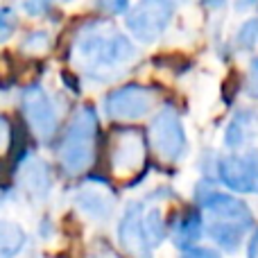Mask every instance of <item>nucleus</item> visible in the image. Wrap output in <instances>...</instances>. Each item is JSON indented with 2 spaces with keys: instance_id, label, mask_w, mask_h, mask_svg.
I'll use <instances>...</instances> for the list:
<instances>
[{
  "instance_id": "1",
  "label": "nucleus",
  "mask_w": 258,
  "mask_h": 258,
  "mask_svg": "<svg viewBox=\"0 0 258 258\" xmlns=\"http://www.w3.org/2000/svg\"><path fill=\"white\" fill-rule=\"evenodd\" d=\"M75 63L95 80H107V73L127 66L136 57V48L111 23L98 21L86 25L75 41Z\"/></svg>"
},
{
  "instance_id": "2",
  "label": "nucleus",
  "mask_w": 258,
  "mask_h": 258,
  "mask_svg": "<svg viewBox=\"0 0 258 258\" xmlns=\"http://www.w3.org/2000/svg\"><path fill=\"white\" fill-rule=\"evenodd\" d=\"M95 134H98V116L91 107H84L75 113L73 122L66 129L59 159L68 174H80L95 159Z\"/></svg>"
},
{
  "instance_id": "3",
  "label": "nucleus",
  "mask_w": 258,
  "mask_h": 258,
  "mask_svg": "<svg viewBox=\"0 0 258 258\" xmlns=\"http://www.w3.org/2000/svg\"><path fill=\"white\" fill-rule=\"evenodd\" d=\"M150 143L154 152L168 163L179 161L186 150V134H183L179 113L172 107H163L154 116L150 125Z\"/></svg>"
},
{
  "instance_id": "4",
  "label": "nucleus",
  "mask_w": 258,
  "mask_h": 258,
  "mask_svg": "<svg viewBox=\"0 0 258 258\" xmlns=\"http://www.w3.org/2000/svg\"><path fill=\"white\" fill-rule=\"evenodd\" d=\"M174 14L172 3H163V0H147L141 3L127 14V27L138 41H156L163 30L168 27L170 18Z\"/></svg>"
},
{
  "instance_id": "5",
  "label": "nucleus",
  "mask_w": 258,
  "mask_h": 258,
  "mask_svg": "<svg viewBox=\"0 0 258 258\" xmlns=\"http://www.w3.org/2000/svg\"><path fill=\"white\" fill-rule=\"evenodd\" d=\"M154 104V95L150 89L138 84H129L122 89H116L104 98L107 116L113 120H138L147 116Z\"/></svg>"
},
{
  "instance_id": "6",
  "label": "nucleus",
  "mask_w": 258,
  "mask_h": 258,
  "mask_svg": "<svg viewBox=\"0 0 258 258\" xmlns=\"http://www.w3.org/2000/svg\"><path fill=\"white\" fill-rule=\"evenodd\" d=\"M218 174L224 186L236 192H258V150L222 156Z\"/></svg>"
},
{
  "instance_id": "7",
  "label": "nucleus",
  "mask_w": 258,
  "mask_h": 258,
  "mask_svg": "<svg viewBox=\"0 0 258 258\" xmlns=\"http://www.w3.org/2000/svg\"><path fill=\"white\" fill-rule=\"evenodd\" d=\"M145 163V138L138 129L125 127L113 132L111 168L118 177H129Z\"/></svg>"
},
{
  "instance_id": "8",
  "label": "nucleus",
  "mask_w": 258,
  "mask_h": 258,
  "mask_svg": "<svg viewBox=\"0 0 258 258\" xmlns=\"http://www.w3.org/2000/svg\"><path fill=\"white\" fill-rule=\"evenodd\" d=\"M23 111H25L27 122L34 129L36 136L43 141L52 138V134L57 132V111H54L48 93L39 84L30 86L23 93Z\"/></svg>"
},
{
  "instance_id": "9",
  "label": "nucleus",
  "mask_w": 258,
  "mask_h": 258,
  "mask_svg": "<svg viewBox=\"0 0 258 258\" xmlns=\"http://www.w3.org/2000/svg\"><path fill=\"white\" fill-rule=\"evenodd\" d=\"M143 211H145L143 202L129 204L120 220V227H118L120 245L134 258H152V251H154L150 247V242H147L145 231H143Z\"/></svg>"
},
{
  "instance_id": "10",
  "label": "nucleus",
  "mask_w": 258,
  "mask_h": 258,
  "mask_svg": "<svg viewBox=\"0 0 258 258\" xmlns=\"http://www.w3.org/2000/svg\"><path fill=\"white\" fill-rule=\"evenodd\" d=\"M200 204L204 206L209 213L218 215L222 222H236V224H247L251 222V213L247 209V204L242 200H236L231 195H224V192H206V195L200 197Z\"/></svg>"
},
{
  "instance_id": "11",
  "label": "nucleus",
  "mask_w": 258,
  "mask_h": 258,
  "mask_svg": "<svg viewBox=\"0 0 258 258\" xmlns=\"http://www.w3.org/2000/svg\"><path fill=\"white\" fill-rule=\"evenodd\" d=\"M75 202L86 215L95 220H107L113 211V192L102 181L82 186L75 195Z\"/></svg>"
},
{
  "instance_id": "12",
  "label": "nucleus",
  "mask_w": 258,
  "mask_h": 258,
  "mask_svg": "<svg viewBox=\"0 0 258 258\" xmlns=\"http://www.w3.org/2000/svg\"><path fill=\"white\" fill-rule=\"evenodd\" d=\"M258 136V113L256 111H238L233 116V120L229 122L227 132H224V143H227L231 150L247 145L249 141H254Z\"/></svg>"
},
{
  "instance_id": "13",
  "label": "nucleus",
  "mask_w": 258,
  "mask_h": 258,
  "mask_svg": "<svg viewBox=\"0 0 258 258\" xmlns=\"http://www.w3.org/2000/svg\"><path fill=\"white\" fill-rule=\"evenodd\" d=\"M242 224H236V222H213L209 224V233L215 242H218L222 249L227 251H236L242 242Z\"/></svg>"
},
{
  "instance_id": "14",
  "label": "nucleus",
  "mask_w": 258,
  "mask_h": 258,
  "mask_svg": "<svg viewBox=\"0 0 258 258\" xmlns=\"http://www.w3.org/2000/svg\"><path fill=\"white\" fill-rule=\"evenodd\" d=\"M23 186L30 190V195L34 197H43L50 188V177H48V168H45L41 161H30V163L23 168Z\"/></svg>"
},
{
  "instance_id": "15",
  "label": "nucleus",
  "mask_w": 258,
  "mask_h": 258,
  "mask_svg": "<svg viewBox=\"0 0 258 258\" xmlns=\"http://www.w3.org/2000/svg\"><path fill=\"white\" fill-rule=\"evenodd\" d=\"M25 245V231L16 222L0 220V258H14Z\"/></svg>"
},
{
  "instance_id": "16",
  "label": "nucleus",
  "mask_w": 258,
  "mask_h": 258,
  "mask_svg": "<svg viewBox=\"0 0 258 258\" xmlns=\"http://www.w3.org/2000/svg\"><path fill=\"white\" fill-rule=\"evenodd\" d=\"M200 236H202V218L190 213L179 222L177 231H174V242L179 247H183V249H190V245L200 240Z\"/></svg>"
},
{
  "instance_id": "17",
  "label": "nucleus",
  "mask_w": 258,
  "mask_h": 258,
  "mask_svg": "<svg viewBox=\"0 0 258 258\" xmlns=\"http://www.w3.org/2000/svg\"><path fill=\"white\" fill-rule=\"evenodd\" d=\"M143 231H145V238H147V242H150L152 249L163 242L165 222H163V218H161L159 209H145L143 211Z\"/></svg>"
},
{
  "instance_id": "18",
  "label": "nucleus",
  "mask_w": 258,
  "mask_h": 258,
  "mask_svg": "<svg viewBox=\"0 0 258 258\" xmlns=\"http://www.w3.org/2000/svg\"><path fill=\"white\" fill-rule=\"evenodd\" d=\"M238 45L245 50H258V18H251L238 32Z\"/></svg>"
},
{
  "instance_id": "19",
  "label": "nucleus",
  "mask_w": 258,
  "mask_h": 258,
  "mask_svg": "<svg viewBox=\"0 0 258 258\" xmlns=\"http://www.w3.org/2000/svg\"><path fill=\"white\" fill-rule=\"evenodd\" d=\"M14 25H16L14 9L12 7H3V9H0V39H7V34L12 32Z\"/></svg>"
},
{
  "instance_id": "20",
  "label": "nucleus",
  "mask_w": 258,
  "mask_h": 258,
  "mask_svg": "<svg viewBox=\"0 0 258 258\" xmlns=\"http://www.w3.org/2000/svg\"><path fill=\"white\" fill-rule=\"evenodd\" d=\"M247 93L251 98H258V59H254L249 68V77H247Z\"/></svg>"
},
{
  "instance_id": "21",
  "label": "nucleus",
  "mask_w": 258,
  "mask_h": 258,
  "mask_svg": "<svg viewBox=\"0 0 258 258\" xmlns=\"http://www.w3.org/2000/svg\"><path fill=\"white\" fill-rule=\"evenodd\" d=\"M48 45V34L45 32H36V34H30L25 41V48H34V50H41Z\"/></svg>"
},
{
  "instance_id": "22",
  "label": "nucleus",
  "mask_w": 258,
  "mask_h": 258,
  "mask_svg": "<svg viewBox=\"0 0 258 258\" xmlns=\"http://www.w3.org/2000/svg\"><path fill=\"white\" fill-rule=\"evenodd\" d=\"M181 258H220V254H215L213 249H186L181 254Z\"/></svg>"
},
{
  "instance_id": "23",
  "label": "nucleus",
  "mask_w": 258,
  "mask_h": 258,
  "mask_svg": "<svg viewBox=\"0 0 258 258\" xmlns=\"http://www.w3.org/2000/svg\"><path fill=\"white\" fill-rule=\"evenodd\" d=\"M7 141H9V122L5 116H0V150L7 145Z\"/></svg>"
},
{
  "instance_id": "24",
  "label": "nucleus",
  "mask_w": 258,
  "mask_h": 258,
  "mask_svg": "<svg viewBox=\"0 0 258 258\" xmlns=\"http://www.w3.org/2000/svg\"><path fill=\"white\" fill-rule=\"evenodd\" d=\"M50 9V5L48 3H25V12H30V14H43V12H48Z\"/></svg>"
},
{
  "instance_id": "25",
  "label": "nucleus",
  "mask_w": 258,
  "mask_h": 258,
  "mask_svg": "<svg viewBox=\"0 0 258 258\" xmlns=\"http://www.w3.org/2000/svg\"><path fill=\"white\" fill-rule=\"evenodd\" d=\"M256 249H258V233L254 236V240H251V245H249V258H256Z\"/></svg>"
}]
</instances>
